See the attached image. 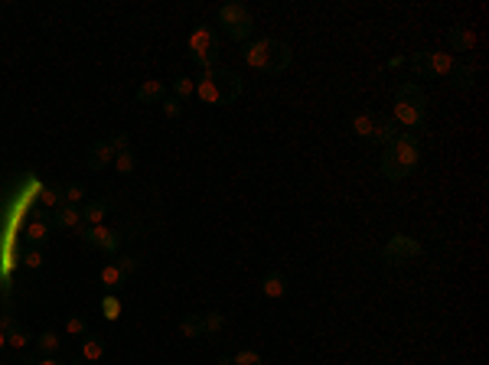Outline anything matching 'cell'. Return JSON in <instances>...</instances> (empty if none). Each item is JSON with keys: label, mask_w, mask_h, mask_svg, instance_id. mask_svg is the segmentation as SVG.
Returning <instances> with one entry per match:
<instances>
[{"label": "cell", "mask_w": 489, "mask_h": 365, "mask_svg": "<svg viewBox=\"0 0 489 365\" xmlns=\"http://www.w3.org/2000/svg\"><path fill=\"white\" fill-rule=\"evenodd\" d=\"M65 333L69 336H88V320L85 316H69V320H65Z\"/></svg>", "instance_id": "cell-30"}, {"label": "cell", "mask_w": 489, "mask_h": 365, "mask_svg": "<svg viewBox=\"0 0 489 365\" xmlns=\"http://www.w3.org/2000/svg\"><path fill=\"white\" fill-rule=\"evenodd\" d=\"M23 264L30 271H40L43 268V251L40 248H23Z\"/></svg>", "instance_id": "cell-31"}, {"label": "cell", "mask_w": 489, "mask_h": 365, "mask_svg": "<svg viewBox=\"0 0 489 365\" xmlns=\"http://www.w3.org/2000/svg\"><path fill=\"white\" fill-rule=\"evenodd\" d=\"M180 333L186 336V339H199V336H202V316H199V313H190V316H183Z\"/></svg>", "instance_id": "cell-24"}, {"label": "cell", "mask_w": 489, "mask_h": 365, "mask_svg": "<svg viewBox=\"0 0 489 365\" xmlns=\"http://www.w3.org/2000/svg\"><path fill=\"white\" fill-rule=\"evenodd\" d=\"M408 62L417 78H447L454 69V56L440 53V49H421V53H411Z\"/></svg>", "instance_id": "cell-6"}, {"label": "cell", "mask_w": 489, "mask_h": 365, "mask_svg": "<svg viewBox=\"0 0 489 365\" xmlns=\"http://www.w3.org/2000/svg\"><path fill=\"white\" fill-rule=\"evenodd\" d=\"M63 193H65V203H69V205H78L82 199H85V189H82V182H69Z\"/></svg>", "instance_id": "cell-33"}, {"label": "cell", "mask_w": 489, "mask_h": 365, "mask_svg": "<svg viewBox=\"0 0 489 365\" xmlns=\"http://www.w3.org/2000/svg\"><path fill=\"white\" fill-rule=\"evenodd\" d=\"M36 362H40V359H36V355H33V353H26V355H23V365H36Z\"/></svg>", "instance_id": "cell-39"}, {"label": "cell", "mask_w": 489, "mask_h": 365, "mask_svg": "<svg viewBox=\"0 0 489 365\" xmlns=\"http://www.w3.org/2000/svg\"><path fill=\"white\" fill-rule=\"evenodd\" d=\"M382 173H385V180H392V182H401L411 176V170H408L404 163L395 160V153L388 151V147H385V153H382Z\"/></svg>", "instance_id": "cell-18"}, {"label": "cell", "mask_w": 489, "mask_h": 365, "mask_svg": "<svg viewBox=\"0 0 489 365\" xmlns=\"http://www.w3.org/2000/svg\"><path fill=\"white\" fill-rule=\"evenodd\" d=\"M421 255H424L421 241H415L411 235H392V241H388L385 251H382V261L388 264V268H401V264L421 258Z\"/></svg>", "instance_id": "cell-8"}, {"label": "cell", "mask_w": 489, "mask_h": 365, "mask_svg": "<svg viewBox=\"0 0 489 365\" xmlns=\"http://www.w3.org/2000/svg\"><path fill=\"white\" fill-rule=\"evenodd\" d=\"M222 326H225V313L213 310L202 316V333H222Z\"/></svg>", "instance_id": "cell-27"}, {"label": "cell", "mask_w": 489, "mask_h": 365, "mask_svg": "<svg viewBox=\"0 0 489 365\" xmlns=\"http://www.w3.org/2000/svg\"><path fill=\"white\" fill-rule=\"evenodd\" d=\"M49 226L53 228H63V232H78V228L85 226L82 222V205H59V209H53V215H49Z\"/></svg>", "instance_id": "cell-11"}, {"label": "cell", "mask_w": 489, "mask_h": 365, "mask_svg": "<svg viewBox=\"0 0 489 365\" xmlns=\"http://www.w3.org/2000/svg\"><path fill=\"white\" fill-rule=\"evenodd\" d=\"M59 346H63V339H59L53 330H46V333L36 336V353L40 355H56L59 353Z\"/></svg>", "instance_id": "cell-23"}, {"label": "cell", "mask_w": 489, "mask_h": 365, "mask_svg": "<svg viewBox=\"0 0 489 365\" xmlns=\"http://www.w3.org/2000/svg\"><path fill=\"white\" fill-rule=\"evenodd\" d=\"M196 95L206 105H232L242 95V78L229 72V69H206L196 82Z\"/></svg>", "instance_id": "cell-2"}, {"label": "cell", "mask_w": 489, "mask_h": 365, "mask_svg": "<svg viewBox=\"0 0 489 365\" xmlns=\"http://www.w3.org/2000/svg\"><path fill=\"white\" fill-rule=\"evenodd\" d=\"M160 108H163V114H167V118H180L183 101H180V98H163V101H160Z\"/></svg>", "instance_id": "cell-34"}, {"label": "cell", "mask_w": 489, "mask_h": 365, "mask_svg": "<svg viewBox=\"0 0 489 365\" xmlns=\"http://www.w3.org/2000/svg\"><path fill=\"white\" fill-rule=\"evenodd\" d=\"M219 26H222V33L229 40L242 43V40H248L251 30H255V17H251V10H248L244 3L232 0V3H222V7H219Z\"/></svg>", "instance_id": "cell-5"}, {"label": "cell", "mask_w": 489, "mask_h": 365, "mask_svg": "<svg viewBox=\"0 0 489 365\" xmlns=\"http://www.w3.org/2000/svg\"><path fill=\"white\" fill-rule=\"evenodd\" d=\"M186 53L196 65H202V72L206 69H213L219 53H222V40H219V33L213 26H196L190 33V40H186Z\"/></svg>", "instance_id": "cell-4"}, {"label": "cell", "mask_w": 489, "mask_h": 365, "mask_svg": "<svg viewBox=\"0 0 489 365\" xmlns=\"http://www.w3.org/2000/svg\"><path fill=\"white\" fill-rule=\"evenodd\" d=\"M13 326H20L17 316H13V313H0V333H10Z\"/></svg>", "instance_id": "cell-37"}, {"label": "cell", "mask_w": 489, "mask_h": 365, "mask_svg": "<svg viewBox=\"0 0 489 365\" xmlns=\"http://www.w3.org/2000/svg\"><path fill=\"white\" fill-rule=\"evenodd\" d=\"M98 280H101V287H105L108 294H115V290L124 287L128 274H121V268H117V264H105V268H101V274H98Z\"/></svg>", "instance_id": "cell-20"}, {"label": "cell", "mask_w": 489, "mask_h": 365, "mask_svg": "<svg viewBox=\"0 0 489 365\" xmlns=\"http://www.w3.org/2000/svg\"><path fill=\"white\" fill-rule=\"evenodd\" d=\"M447 43H450V49H454V53H470V49H473V43H476V36H473V30H470V26H454V30L447 33Z\"/></svg>", "instance_id": "cell-15"}, {"label": "cell", "mask_w": 489, "mask_h": 365, "mask_svg": "<svg viewBox=\"0 0 489 365\" xmlns=\"http://www.w3.org/2000/svg\"><path fill=\"white\" fill-rule=\"evenodd\" d=\"M101 316H105L108 323H115L117 316H121V300H117L115 294H105V297H101Z\"/></svg>", "instance_id": "cell-26"}, {"label": "cell", "mask_w": 489, "mask_h": 365, "mask_svg": "<svg viewBox=\"0 0 489 365\" xmlns=\"http://www.w3.org/2000/svg\"><path fill=\"white\" fill-rule=\"evenodd\" d=\"M138 105H160L163 98H167V88H163V82H157V78H147L144 85L138 88Z\"/></svg>", "instance_id": "cell-14"}, {"label": "cell", "mask_w": 489, "mask_h": 365, "mask_svg": "<svg viewBox=\"0 0 489 365\" xmlns=\"http://www.w3.org/2000/svg\"><path fill=\"white\" fill-rule=\"evenodd\" d=\"M36 365H65V362H59L56 355H43V359H40V362H36Z\"/></svg>", "instance_id": "cell-38"}, {"label": "cell", "mask_w": 489, "mask_h": 365, "mask_svg": "<svg viewBox=\"0 0 489 365\" xmlns=\"http://www.w3.org/2000/svg\"><path fill=\"white\" fill-rule=\"evenodd\" d=\"M108 144H111V151H115V153L131 151V147H128V144H131V140H128V134H115V137L108 140Z\"/></svg>", "instance_id": "cell-35"}, {"label": "cell", "mask_w": 489, "mask_h": 365, "mask_svg": "<svg viewBox=\"0 0 489 365\" xmlns=\"http://www.w3.org/2000/svg\"><path fill=\"white\" fill-rule=\"evenodd\" d=\"M261 294H265L267 300H281V297L288 294V278H284L281 271H271V274L261 280Z\"/></svg>", "instance_id": "cell-16"}, {"label": "cell", "mask_w": 489, "mask_h": 365, "mask_svg": "<svg viewBox=\"0 0 489 365\" xmlns=\"http://www.w3.org/2000/svg\"><path fill=\"white\" fill-rule=\"evenodd\" d=\"M0 365H7V362H0Z\"/></svg>", "instance_id": "cell-41"}, {"label": "cell", "mask_w": 489, "mask_h": 365, "mask_svg": "<svg viewBox=\"0 0 489 365\" xmlns=\"http://www.w3.org/2000/svg\"><path fill=\"white\" fill-rule=\"evenodd\" d=\"M450 85L454 88H473V82H476V69L470 62H454V69H450Z\"/></svg>", "instance_id": "cell-19"}, {"label": "cell", "mask_w": 489, "mask_h": 365, "mask_svg": "<svg viewBox=\"0 0 489 365\" xmlns=\"http://www.w3.org/2000/svg\"><path fill=\"white\" fill-rule=\"evenodd\" d=\"M115 163V151H111V144L108 140H95L92 147L85 151V167L88 170H105Z\"/></svg>", "instance_id": "cell-12"}, {"label": "cell", "mask_w": 489, "mask_h": 365, "mask_svg": "<svg viewBox=\"0 0 489 365\" xmlns=\"http://www.w3.org/2000/svg\"><path fill=\"white\" fill-rule=\"evenodd\" d=\"M352 130H356L359 137L372 140V144H385V147H388V140L395 137L392 118H388V114H372V111H362V114H356V121H352Z\"/></svg>", "instance_id": "cell-7"}, {"label": "cell", "mask_w": 489, "mask_h": 365, "mask_svg": "<svg viewBox=\"0 0 489 365\" xmlns=\"http://www.w3.org/2000/svg\"><path fill=\"white\" fill-rule=\"evenodd\" d=\"M33 339H36V336H33L30 330H23V326H13L10 333H7V346H10V349H26Z\"/></svg>", "instance_id": "cell-25"}, {"label": "cell", "mask_w": 489, "mask_h": 365, "mask_svg": "<svg viewBox=\"0 0 489 365\" xmlns=\"http://www.w3.org/2000/svg\"><path fill=\"white\" fill-rule=\"evenodd\" d=\"M242 59L255 72H267V76H277V72H284L290 65V59H294V53H290V46L277 43V40H258V43L244 46Z\"/></svg>", "instance_id": "cell-3"}, {"label": "cell", "mask_w": 489, "mask_h": 365, "mask_svg": "<svg viewBox=\"0 0 489 365\" xmlns=\"http://www.w3.org/2000/svg\"><path fill=\"white\" fill-rule=\"evenodd\" d=\"M232 365H261V353L255 349H242V353H235V359H229Z\"/></svg>", "instance_id": "cell-32"}, {"label": "cell", "mask_w": 489, "mask_h": 365, "mask_svg": "<svg viewBox=\"0 0 489 365\" xmlns=\"http://www.w3.org/2000/svg\"><path fill=\"white\" fill-rule=\"evenodd\" d=\"M49 235H53V226H49V222H30L26 232H23V241H26V248H43L46 241H49Z\"/></svg>", "instance_id": "cell-17"}, {"label": "cell", "mask_w": 489, "mask_h": 365, "mask_svg": "<svg viewBox=\"0 0 489 365\" xmlns=\"http://www.w3.org/2000/svg\"><path fill=\"white\" fill-rule=\"evenodd\" d=\"M3 346H7V333H0V349H3Z\"/></svg>", "instance_id": "cell-40"}, {"label": "cell", "mask_w": 489, "mask_h": 365, "mask_svg": "<svg viewBox=\"0 0 489 365\" xmlns=\"http://www.w3.org/2000/svg\"><path fill=\"white\" fill-rule=\"evenodd\" d=\"M190 95H196V82H192V78H176V82H173V98H180V101H186V98Z\"/></svg>", "instance_id": "cell-29"}, {"label": "cell", "mask_w": 489, "mask_h": 365, "mask_svg": "<svg viewBox=\"0 0 489 365\" xmlns=\"http://www.w3.org/2000/svg\"><path fill=\"white\" fill-rule=\"evenodd\" d=\"M40 205L43 209H59V205H65V193L59 186H40Z\"/></svg>", "instance_id": "cell-22"}, {"label": "cell", "mask_w": 489, "mask_h": 365, "mask_svg": "<svg viewBox=\"0 0 489 365\" xmlns=\"http://www.w3.org/2000/svg\"><path fill=\"white\" fill-rule=\"evenodd\" d=\"M388 151L395 153V160L404 163L408 170H415L417 160H421V147H417V137H411V134H395L392 140H388Z\"/></svg>", "instance_id": "cell-9"}, {"label": "cell", "mask_w": 489, "mask_h": 365, "mask_svg": "<svg viewBox=\"0 0 489 365\" xmlns=\"http://www.w3.org/2000/svg\"><path fill=\"white\" fill-rule=\"evenodd\" d=\"M134 167H138V157H134L131 151L115 153V170L117 173H124V176H128V173H134Z\"/></svg>", "instance_id": "cell-28"}, {"label": "cell", "mask_w": 489, "mask_h": 365, "mask_svg": "<svg viewBox=\"0 0 489 365\" xmlns=\"http://www.w3.org/2000/svg\"><path fill=\"white\" fill-rule=\"evenodd\" d=\"M117 268H121V274H134V271L140 268L138 258H117Z\"/></svg>", "instance_id": "cell-36"}, {"label": "cell", "mask_w": 489, "mask_h": 365, "mask_svg": "<svg viewBox=\"0 0 489 365\" xmlns=\"http://www.w3.org/2000/svg\"><path fill=\"white\" fill-rule=\"evenodd\" d=\"M101 355H105V339L95 333L82 336V359H85V362H98Z\"/></svg>", "instance_id": "cell-21"}, {"label": "cell", "mask_w": 489, "mask_h": 365, "mask_svg": "<svg viewBox=\"0 0 489 365\" xmlns=\"http://www.w3.org/2000/svg\"><path fill=\"white\" fill-rule=\"evenodd\" d=\"M108 212H111V199H92V203L82 205V222L85 226H101Z\"/></svg>", "instance_id": "cell-13"}, {"label": "cell", "mask_w": 489, "mask_h": 365, "mask_svg": "<svg viewBox=\"0 0 489 365\" xmlns=\"http://www.w3.org/2000/svg\"><path fill=\"white\" fill-rule=\"evenodd\" d=\"M424 114H427V95L417 82H404L392 101V118L404 128V134L417 137L424 130Z\"/></svg>", "instance_id": "cell-1"}, {"label": "cell", "mask_w": 489, "mask_h": 365, "mask_svg": "<svg viewBox=\"0 0 489 365\" xmlns=\"http://www.w3.org/2000/svg\"><path fill=\"white\" fill-rule=\"evenodd\" d=\"M78 235L85 238L88 245L101 248V251H108V255H115L117 248H121V235H117L115 228H101V226H82L78 228Z\"/></svg>", "instance_id": "cell-10"}, {"label": "cell", "mask_w": 489, "mask_h": 365, "mask_svg": "<svg viewBox=\"0 0 489 365\" xmlns=\"http://www.w3.org/2000/svg\"><path fill=\"white\" fill-rule=\"evenodd\" d=\"M75 365H78V362H75Z\"/></svg>", "instance_id": "cell-42"}]
</instances>
